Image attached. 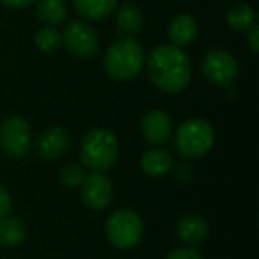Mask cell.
<instances>
[{"mask_svg": "<svg viewBox=\"0 0 259 259\" xmlns=\"http://www.w3.org/2000/svg\"><path fill=\"white\" fill-rule=\"evenodd\" d=\"M146 68L151 82L165 93H180L192 80L190 59L174 45L156 47L149 54Z\"/></svg>", "mask_w": 259, "mask_h": 259, "instance_id": "6da1fadb", "label": "cell"}, {"mask_svg": "<svg viewBox=\"0 0 259 259\" xmlns=\"http://www.w3.org/2000/svg\"><path fill=\"white\" fill-rule=\"evenodd\" d=\"M146 62L144 48L134 37H121L105 54V71L114 80H132L142 71Z\"/></svg>", "mask_w": 259, "mask_h": 259, "instance_id": "7a4b0ae2", "label": "cell"}, {"mask_svg": "<svg viewBox=\"0 0 259 259\" xmlns=\"http://www.w3.org/2000/svg\"><path fill=\"white\" fill-rule=\"evenodd\" d=\"M119 155L117 137L110 130L94 128L87 132L80 144V160L93 172H105L115 163Z\"/></svg>", "mask_w": 259, "mask_h": 259, "instance_id": "3957f363", "label": "cell"}, {"mask_svg": "<svg viewBox=\"0 0 259 259\" xmlns=\"http://www.w3.org/2000/svg\"><path fill=\"white\" fill-rule=\"evenodd\" d=\"M174 142H176V151L183 158H201L213 148L215 132L208 121L201 117H192L178 128Z\"/></svg>", "mask_w": 259, "mask_h": 259, "instance_id": "277c9868", "label": "cell"}, {"mask_svg": "<svg viewBox=\"0 0 259 259\" xmlns=\"http://www.w3.org/2000/svg\"><path fill=\"white\" fill-rule=\"evenodd\" d=\"M105 231L114 247L128 250L142 240L144 224H142L139 213L132 211V209H117L108 217Z\"/></svg>", "mask_w": 259, "mask_h": 259, "instance_id": "5b68a950", "label": "cell"}, {"mask_svg": "<svg viewBox=\"0 0 259 259\" xmlns=\"http://www.w3.org/2000/svg\"><path fill=\"white\" fill-rule=\"evenodd\" d=\"M32 144L29 122L18 115H11L0 124V146L6 155L13 158H22L29 153Z\"/></svg>", "mask_w": 259, "mask_h": 259, "instance_id": "8992f818", "label": "cell"}, {"mask_svg": "<svg viewBox=\"0 0 259 259\" xmlns=\"http://www.w3.org/2000/svg\"><path fill=\"white\" fill-rule=\"evenodd\" d=\"M61 41L68 52L75 57L80 59H89L100 48V37H98L96 30L85 22H69L64 27L61 34Z\"/></svg>", "mask_w": 259, "mask_h": 259, "instance_id": "52a82bcc", "label": "cell"}, {"mask_svg": "<svg viewBox=\"0 0 259 259\" xmlns=\"http://www.w3.org/2000/svg\"><path fill=\"white\" fill-rule=\"evenodd\" d=\"M202 73L215 85H229L238 76V62L226 50H209L202 59Z\"/></svg>", "mask_w": 259, "mask_h": 259, "instance_id": "ba28073f", "label": "cell"}, {"mask_svg": "<svg viewBox=\"0 0 259 259\" xmlns=\"http://www.w3.org/2000/svg\"><path fill=\"white\" fill-rule=\"evenodd\" d=\"M114 199V185L103 172H91L82 181V201L94 211L108 208Z\"/></svg>", "mask_w": 259, "mask_h": 259, "instance_id": "9c48e42d", "label": "cell"}, {"mask_svg": "<svg viewBox=\"0 0 259 259\" xmlns=\"http://www.w3.org/2000/svg\"><path fill=\"white\" fill-rule=\"evenodd\" d=\"M69 134L62 126H50L43 130L36 141V151L43 160H57L68 153Z\"/></svg>", "mask_w": 259, "mask_h": 259, "instance_id": "30bf717a", "label": "cell"}, {"mask_svg": "<svg viewBox=\"0 0 259 259\" xmlns=\"http://www.w3.org/2000/svg\"><path fill=\"white\" fill-rule=\"evenodd\" d=\"M142 137L153 146H162L172 135V119L163 110H151L142 117Z\"/></svg>", "mask_w": 259, "mask_h": 259, "instance_id": "8fae6325", "label": "cell"}, {"mask_svg": "<svg viewBox=\"0 0 259 259\" xmlns=\"http://www.w3.org/2000/svg\"><path fill=\"white\" fill-rule=\"evenodd\" d=\"M174 167V158L167 149L153 148L141 156V169L151 178H162Z\"/></svg>", "mask_w": 259, "mask_h": 259, "instance_id": "7c38bea8", "label": "cell"}, {"mask_svg": "<svg viewBox=\"0 0 259 259\" xmlns=\"http://www.w3.org/2000/svg\"><path fill=\"white\" fill-rule=\"evenodd\" d=\"M176 233H178V238L181 241L188 245H194V243H201L202 240H206L209 233V227H208V222L202 219L201 215H185L183 219L178 222V227H176Z\"/></svg>", "mask_w": 259, "mask_h": 259, "instance_id": "4fadbf2b", "label": "cell"}, {"mask_svg": "<svg viewBox=\"0 0 259 259\" xmlns=\"http://www.w3.org/2000/svg\"><path fill=\"white\" fill-rule=\"evenodd\" d=\"M197 37V23L190 15H178L169 25V39L170 45L183 48L192 45Z\"/></svg>", "mask_w": 259, "mask_h": 259, "instance_id": "5bb4252c", "label": "cell"}, {"mask_svg": "<svg viewBox=\"0 0 259 259\" xmlns=\"http://www.w3.org/2000/svg\"><path fill=\"white\" fill-rule=\"evenodd\" d=\"M27 238V226L18 217H4L0 219V245L2 247H16Z\"/></svg>", "mask_w": 259, "mask_h": 259, "instance_id": "9a60e30c", "label": "cell"}, {"mask_svg": "<svg viewBox=\"0 0 259 259\" xmlns=\"http://www.w3.org/2000/svg\"><path fill=\"white\" fill-rule=\"evenodd\" d=\"M117 6V0H73V8L85 20H103Z\"/></svg>", "mask_w": 259, "mask_h": 259, "instance_id": "2e32d148", "label": "cell"}, {"mask_svg": "<svg viewBox=\"0 0 259 259\" xmlns=\"http://www.w3.org/2000/svg\"><path fill=\"white\" fill-rule=\"evenodd\" d=\"M115 23H117L119 30L122 34L134 36V34L141 32L144 20H142V13L137 6L132 4V2H126L115 13Z\"/></svg>", "mask_w": 259, "mask_h": 259, "instance_id": "e0dca14e", "label": "cell"}, {"mask_svg": "<svg viewBox=\"0 0 259 259\" xmlns=\"http://www.w3.org/2000/svg\"><path fill=\"white\" fill-rule=\"evenodd\" d=\"M37 18L48 25H61L68 16L64 0H39L37 2Z\"/></svg>", "mask_w": 259, "mask_h": 259, "instance_id": "ac0fdd59", "label": "cell"}, {"mask_svg": "<svg viewBox=\"0 0 259 259\" xmlns=\"http://www.w3.org/2000/svg\"><path fill=\"white\" fill-rule=\"evenodd\" d=\"M227 25L238 32H245L252 23H255V13L248 4H236L226 15Z\"/></svg>", "mask_w": 259, "mask_h": 259, "instance_id": "d6986e66", "label": "cell"}, {"mask_svg": "<svg viewBox=\"0 0 259 259\" xmlns=\"http://www.w3.org/2000/svg\"><path fill=\"white\" fill-rule=\"evenodd\" d=\"M34 43L36 47L39 48L41 52H54L59 48V45L62 43L61 41V32L52 27H45V29L37 30L36 37H34Z\"/></svg>", "mask_w": 259, "mask_h": 259, "instance_id": "ffe728a7", "label": "cell"}, {"mask_svg": "<svg viewBox=\"0 0 259 259\" xmlns=\"http://www.w3.org/2000/svg\"><path fill=\"white\" fill-rule=\"evenodd\" d=\"M85 170L82 165H76V163H69L64 169L59 172V181H61L64 187H78L82 185V181L85 180Z\"/></svg>", "mask_w": 259, "mask_h": 259, "instance_id": "44dd1931", "label": "cell"}, {"mask_svg": "<svg viewBox=\"0 0 259 259\" xmlns=\"http://www.w3.org/2000/svg\"><path fill=\"white\" fill-rule=\"evenodd\" d=\"M165 259H202V255L194 247H180L170 252Z\"/></svg>", "mask_w": 259, "mask_h": 259, "instance_id": "7402d4cb", "label": "cell"}, {"mask_svg": "<svg viewBox=\"0 0 259 259\" xmlns=\"http://www.w3.org/2000/svg\"><path fill=\"white\" fill-rule=\"evenodd\" d=\"M13 209V199L9 192L4 187H0V219H4L11 213Z\"/></svg>", "mask_w": 259, "mask_h": 259, "instance_id": "603a6c76", "label": "cell"}, {"mask_svg": "<svg viewBox=\"0 0 259 259\" xmlns=\"http://www.w3.org/2000/svg\"><path fill=\"white\" fill-rule=\"evenodd\" d=\"M247 36H248V47L254 54L259 52V25L257 23H252L250 27L247 29Z\"/></svg>", "mask_w": 259, "mask_h": 259, "instance_id": "cb8c5ba5", "label": "cell"}, {"mask_svg": "<svg viewBox=\"0 0 259 259\" xmlns=\"http://www.w3.org/2000/svg\"><path fill=\"white\" fill-rule=\"evenodd\" d=\"M36 0H0V4H4L6 8H11V9H27Z\"/></svg>", "mask_w": 259, "mask_h": 259, "instance_id": "d4e9b609", "label": "cell"}]
</instances>
